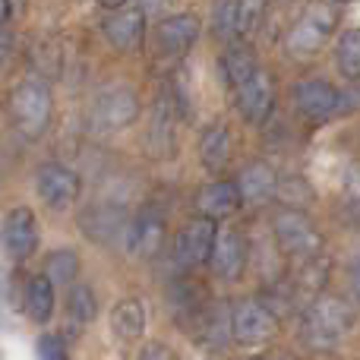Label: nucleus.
Segmentation results:
<instances>
[{"label": "nucleus", "mask_w": 360, "mask_h": 360, "mask_svg": "<svg viewBox=\"0 0 360 360\" xmlns=\"http://www.w3.org/2000/svg\"><path fill=\"white\" fill-rule=\"evenodd\" d=\"M35 186H38V196L44 199V205H51L57 212L70 209L76 202V196H79V177L70 168H60V165H44L38 171Z\"/></svg>", "instance_id": "obj_11"}, {"label": "nucleus", "mask_w": 360, "mask_h": 360, "mask_svg": "<svg viewBox=\"0 0 360 360\" xmlns=\"http://www.w3.org/2000/svg\"><path fill=\"white\" fill-rule=\"evenodd\" d=\"M348 281H351V294H354V300L360 304V256L348 262Z\"/></svg>", "instance_id": "obj_32"}, {"label": "nucleus", "mask_w": 360, "mask_h": 360, "mask_svg": "<svg viewBox=\"0 0 360 360\" xmlns=\"http://www.w3.org/2000/svg\"><path fill=\"white\" fill-rule=\"evenodd\" d=\"M269 0H237V10H240V35H253L259 29L262 16H266Z\"/></svg>", "instance_id": "obj_29"}, {"label": "nucleus", "mask_w": 360, "mask_h": 360, "mask_svg": "<svg viewBox=\"0 0 360 360\" xmlns=\"http://www.w3.org/2000/svg\"><path fill=\"white\" fill-rule=\"evenodd\" d=\"M215 221L212 218H193L174 234V259L180 269H196L209 262L212 243H215Z\"/></svg>", "instance_id": "obj_7"}, {"label": "nucleus", "mask_w": 360, "mask_h": 360, "mask_svg": "<svg viewBox=\"0 0 360 360\" xmlns=\"http://www.w3.org/2000/svg\"><path fill=\"white\" fill-rule=\"evenodd\" d=\"M101 6H108V10H120V6L127 4V0H98Z\"/></svg>", "instance_id": "obj_36"}, {"label": "nucleus", "mask_w": 360, "mask_h": 360, "mask_svg": "<svg viewBox=\"0 0 360 360\" xmlns=\"http://www.w3.org/2000/svg\"><path fill=\"white\" fill-rule=\"evenodd\" d=\"M272 108H275V82L266 70H259L253 79H247L237 89V111L250 124H262L272 114Z\"/></svg>", "instance_id": "obj_13"}, {"label": "nucleus", "mask_w": 360, "mask_h": 360, "mask_svg": "<svg viewBox=\"0 0 360 360\" xmlns=\"http://www.w3.org/2000/svg\"><path fill=\"white\" fill-rule=\"evenodd\" d=\"M79 228H82V234L92 237L95 243H117L127 237L130 218H127V212L117 209V205H92V209L82 212Z\"/></svg>", "instance_id": "obj_12"}, {"label": "nucleus", "mask_w": 360, "mask_h": 360, "mask_svg": "<svg viewBox=\"0 0 360 360\" xmlns=\"http://www.w3.org/2000/svg\"><path fill=\"white\" fill-rule=\"evenodd\" d=\"M4 247L16 262L35 256V250H38V221H35V215H32V209L19 205V209H13L10 215H6Z\"/></svg>", "instance_id": "obj_14"}, {"label": "nucleus", "mask_w": 360, "mask_h": 360, "mask_svg": "<svg viewBox=\"0 0 360 360\" xmlns=\"http://www.w3.org/2000/svg\"><path fill=\"white\" fill-rule=\"evenodd\" d=\"M139 360H177V354L165 342H149L139 351Z\"/></svg>", "instance_id": "obj_31"}, {"label": "nucleus", "mask_w": 360, "mask_h": 360, "mask_svg": "<svg viewBox=\"0 0 360 360\" xmlns=\"http://www.w3.org/2000/svg\"><path fill=\"white\" fill-rule=\"evenodd\" d=\"M294 105L304 117L310 120H329L332 114L342 108V92H338L332 82L310 76V79H300L294 86Z\"/></svg>", "instance_id": "obj_9"}, {"label": "nucleus", "mask_w": 360, "mask_h": 360, "mask_svg": "<svg viewBox=\"0 0 360 360\" xmlns=\"http://www.w3.org/2000/svg\"><path fill=\"white\" fill-rule=\"evenodd\" d=\"M76 272H79V256L73 250H54L44 259V275L51 281H57V285H73Z\"/></svg>", "instance_id": "obj_28"}, {"label": "nucleus", "mask_w": 360, "mask_h": 360, "mask_svg": "<svg viewBox=\"0 0 360 360\" xmlns=\"http://www.w3.org/2000/svg\"><path fill=\"white\" fill-rule=\"evenodd\" d=\"M139 4H143L146 10H162V6L168 4V0H139Z\"/></svg>", "instance_id": "obj_35"}, {"label": "nucleus", "mask_w": 360, "mask_h": 360, "mask_svg": "<svg viewBox=\"0 0 360 360\" xmlns=\"http://www.w3.org/2000/svg\"><path fill=\"white\" fill-rule=\"evenodd\" d=\"M10 16H13V4L10 0H0V22H6Z\"/></svg>", "instance_id": "obj_34"}, {"label": "nucleus", "mask_w": 360, "mask_h": 360, "mask_svg": "<svg viewBox=\"0 0 360 360\" xmlns=\"http://www.w3.org/2000/svg\"><path fill=\"white\" fill-rule=\"evenodd\" d=\"M199 38V19L190 16V13H180V16H168L158 22L155 29V44L162 54L168 57H180L196 44Z\"/></svg>", "instance_id": "obj_15"}, {"label": "nucleus", "mask_w": 360, "mask_h": 360, "mask_svg": "<svg viewBox=\"0 0 360 360\" xmlns=\"http://www.w3.org/2000/svg\"><path fill=\"white\" fill-rule=\"evenodd\" d=\"M237 186H240L243 202H266V199H272L278 193V180H275V171L269 165H250V168H243Z\"/></svg>", "instance_id": "obj_21"}, {"label": "nucleus", "mask_w": 360, "mask_h": 360, "mask_svg": "<svg viewBox=\"0 0 360 360\" xmlns=\"http://www.w3.org/2000/svg\"><path fill=\"white\" fill-rule=\"evenodd\" d=\"M38 357L41 360H70L67 345L60 342V335H41L38 338Z\"/></svg>", "instance_id": "obj_30"}, {"label": "nucleus", "mask_w": 360, "mask_h": 360, "mask_svg": "<svg viewBox=\"0 0 360 360\" xmlns=\"http://www.w3.org/2000/svg\"><path fill=\"white\" fill-rule=\"evenodd\" d=\"M338 25V10L329 0H313L288 29L285 48L291 57H313L323 51V44L329 41V35Z\"/></svg>", "instance_id": "obj_2"}, {"label": "nucleus", "mask_w": 360, "mask_h": 360, "mask_svg": "<svg viewBox=\"0 0 360 360\" xmlns=\"http://www.w3.org/2000/svg\"><path fill=\"white\" fill-rule=\"evenodd\" d=\"M281 4H291V0H281Z\"/></svg>", "instance_id": "obj_37"}, {"label": "nucleus", "mask_w": 360, "mask_h": 360, "mask_svg": "<svg viewBox=\"0 0 360 360\" xmlns=\"http://www.w3.org/2000/svg\"><path fill=\"white\" fill-rule=\"evenodd\" d=\"M101 32L117 51H133L146 35V16L143 10H114L101 22Z\"/></svg>", "instance_id": "obj_18"}, {"label": "nucleus", "mask_w": 360, "mask_h": 360, "mask_svg": "<svg viewBox=\"0 0 360 360\" xmlns=\"http://www.w3.org/2000/svg\"><path fill=\"white\" fill-rule=\"evenodd\" d=\"M212 29L221 41H231L234 35H240V10L237 0H215L212 6Z\"/></svg>", "instance_id": "obj_27"}, {"label": "nucleus", "mask_w": 360, "mask_h": 360, "mask_svg": "<svg viewBox=\"0 0 360 360\" xmlns=\"http://www.w3.org/2000/svg\"><path fill=\"white\" fill-rule=\"evenodd\" d=\"M139 117V98L127 86H108L95 95L92 120L101 130H124Z\"/></svg>", "instance_id": "obj_6"}, {"label": "nucleus", "mask_w": 360, "mask_h": 360, "mask_svg": "<svg viewBox=\"0 0 360 360\" xmlns=\"http://www.w3.org/2000/svg\"><path fill=\"white\" fill-rule=\"evenodd\" d=\"M124 243L133 256L152 259V256H158L165 247V221L158 215H152V212H143L139 218H130Z\"/></svg>", "instance_id": "obj_16"}, {"label": "nucleus", "mask_w": 360, "mask_h": 360, "mask_svg": "<svg viewBox=\"0 0 360 360\" xmlns=\"http://www.w3.org/2000/svg\"><path fill=\"white\" fill-rule=\"evenodd\" d=\"M111 329H114V335L124 338V342H136V338H143V332H146V307L139 304L136 297L120 300V304L111 310Z\"/></svg>", "instance_id": "obj_22"}, {"label": "nucleus", "mask_w": 360, "mask_h": 360, "mask_svg": "<svg viewBox=\"0 0 360 360\" xmlns=\"http://www.w3.org/2000/svg\"><path fill=\"white\" fill-rule=\"evenodd\" d=\"M335 63L345 79H360V29L342 32L335 44Z\"/></svg>", "instance_id": "obj_26"}, {"label": "nucleus", "mask_w": 360, "mask_h": 360, "mask_svg": "<svg viewBox=\"0 0 360 360\" xmlns=\"http://www.w3.org/2000/svg\"><path fill=\"white\" fill-rule=\"evenodd\" d=\"M247 266V240L237 228L224 224L215 231V243H212V256H209V269L224 281H234L237 275Z\"/></svg>", "instance_id": "obj_8"}, {"label": "nucleus", "mask_w": 360, "mask_h": 360, "mask_svg": "<svg viewBox=\"0 0 360 360\" xmlns=\"http://www.w3.org/2000/svg\"><path fill=\"white\" fill-rule=\"evenodd\" d=\"M149 152L155 158H168L174 152V120H171V101L158 98L149 124Z\"/></svg>", "instance_id": "obj_23"}, {"label": "nucleus", "mask_w": 360, "mask_h": 360, "mask_svg": "<svg viewBox=\"0 0 360 360\" xmlns=\"http://www.w3.org/2000/svg\"><path fill=\"white\" fill-rule=\"evenodd\" d=\"M190 335L196 338L202 348H224L231 335V313L224 310V304H202L190 310Z\"/></svg>", "instance_id": "obj_10"}, {"label": "nucleus", "mask_w": 360, "mask_h": 360, "mask_svg": "<svg viewBox=\"0 0 360 360\" xmlns=\"http://www.w3.org/2000/svg\"><path fill=\"white\" fill-rule=\"evenodd\" d=\"M199 158H202L205 171L218 174L224 165L231 162V133L224 124H212L199 139Z\"/></svg>", "instance_id": "obj_20"}, {"label": "nucleus", "mask_w": 360, "mask_h": 360, "mask_svg": "<svg viewBox=\"0 0 360 360\" xmlns=\"http://www.w3.org/2000/svg\"><path fill=\"white\" fill-rule=\"evenodd\" d=\"M278 332V316L259 300H240L231 310V335L243 348H259L269 345Z\"/></svg>", "instance_id": "obj_5"}, {"label": "nucleus", "mask_w": 360, "mask_h": 360, "mask_svg": "<svg viewBox=\"0 0 360 360\" xmlns=\"http://www.w3.org/2000/svg\"><path fill=\"white\" fill-rule=\"evenodd\" d=\"M354 326V313L338 297H316L300 316V338L313 351H332Z\"/></svg>", "instance_id": "obj_1"}, {"label": "nucleus", "mask_w": 360, "mask_h": 360, "mask_svg": "<svg viewBox=\"0 0 360 360\" xmlns=\"http://www.w3.org/2000/svg\"><path fill=\"white\" fill-rule=\"evenodd\" d=\"M338 4H348V0H338Z\"/></svg>", "instance_id": "obj_38"}, {"label": "nucleus", "mask_w": 360, "mask_h": 360, "mask_svg": "<svg viewBox=\"0 0 360 360\" xmlns=\"http://www.w3.org/2000/svg\"><path fill=\"white\" fill-rule=\"evenodd\" d=\"M275 231V240H278V250L294 262H307V259H316L323 253V234L316 231V224L297 209H288L275 218L272 224Z\"/></svg>", "instance_id": "obj_4"}, {"label": "nucleus", "mask_w": 360, "mask_h": 360, "mask_svg": "<svg viewBox=\"0 0 360 360\" xmlns=\"http://www.w3.org/2000/svg\"><path fill=\"white\" fill-rule=\"evenodd\" d=\"M10 108H13V124L16 130L22 133L25 139H38L51 124V92L41 79H25L13 89V98H10Z\"/></svg>", "instance_id": "obj_3"}, {"label": "nucleus", "mask_w": 360, "mask_h": 360, "mask_svg": "<svg viewBox=\"0 0 360 360\" xmlns=\"http://www.w3.org/2000/svg\"><path fill=\"white\" fill-rule=\"evenodd\" d=\"M250 360H294L291 354H285V351H262V354L250 357Z\"/></svg>", "instance_id": "obj_33"}, {"label": "nucleus", "mask_w": 360, "mask_h": 360, "mask_svg": "<svg viewBox=\"0 0 360 360\" xmlns=\"http://www.w3.org/2000/svg\"><path fill=\"white\" fill-rule=\"evenodd\" d=\"M240 202H243L240 186L231 184V180H212V184H205L196 196V209L202 212L205 218H212V221L234 215V212L240 209Z\"/></svg>", "instance_id": "obj_17"}, {"label": "nucleus", "mask_w": 360, "mask_h": 360, "mask_svg": "<svg viewBox=\"0 0 360 360\" xmlns=\"http://www.w3.org/2000/svg\"><path fill=\"white\" fill-rule=\"evenodd\" d=\"M95 310H98V304H95L92 288L89 285H73L70 288V297H67V335L70 338L82 335V332L92 326Z\"/></svg>", "instance_id": "obj_19"}, {"label": "nucleus", "mask_w": 360, "mask_h": 360, "mask_svg": "<svg viewBox=\"0 0 360 360\" xmlns=\"http://www.w3.org/2000/svg\"><path fill=\"white\" fill-rule=\"evenodd\" d=\"M25 313L32 323H48L54 313V281L48 275H32L25 281Z\"/></svg>", "instance_id": "obj_24"}, {"label": "nucleus", "mask_w": 360, "mask_h": 360, "mask_svg": "<svg viewBox=\"0 0 360 360\" xmlns=\"http://www.w3.org/2000/svg\"><path fill=\"white\" fill-rule=\"evenodd\" d=\"M221 70H224V76H228L231 89H240L243 82L259 73V63H256V54L250 44H231L221 57Z\"/></svg>", "instance_id": "obj_25"}]
</instances>
